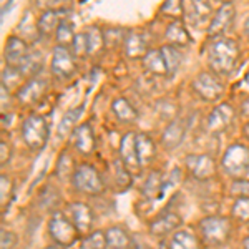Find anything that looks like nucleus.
Returning a JSON list of instances; mask_svg holds the SVG:
<instances>
[{
  "instance_id": "nucleus-19",
  "label": "nucleus",
  "mask_w": 249,
  "mask_h": 249,
  "mask_svg": "<svg viewBox=\"0 0 249 249\" xmlns=\"http://www.w3.org/2000/svg\"><path fill=\"white\" fill-rule=\"evenodd\" d=\"M143 67L146 68V71L158 75V77H173L170 65H168L166 55H164L161 47L148 52V55L143 58Z\"/></svg>"
},
{
  "instance_id": "nucleus-36",
  "label": "nucleus",
  "mask_w": 249,
  "mask_h": 249,
  "mask_svg": "<svg viewBox=\"0 0 249 249\" xmlns=\"http://www.w3.org/2000/svg\"><path fill=\"white\" fill-rule=\"evenodd\" d=\"M231 214L239 221H249V198H238L232 204Z\"/></svg>"
},
{
  "instance_id": "nucleus-21",
  "label": "nucleus",
  "mask_w": 249,
  "mask_h": 249,
  "mask_svg": "<svg viewBox=\"0 0 249 249\" xmlns=\"http://www.w3.org/2000/svg\"><path fill=\"white\" fill-rule=\"evenodd\" d=\"M186 135V122L184 120H173L161 135V144L166 150H175L178 148Z\"/></svg>"
},
{
  "instance_id": "nucleus-32",
  "label": "nucleus",
  "mask_w": 249,
  "mask_h": 249,
  "mask_svg": "<svg viewBox=\"0 0 249 249\" xmlns=\"http://www.w3.org/2000/svg\"><path fill=\"white\" fill-rule=\"evenodd\" d=\"M73 29H75L73 23L70 22L68 17L60 23L57 34H55V38H57L60 47H68V45L71 47V43H73V40H75V35H77V34H73Z\"/></svg>"
},
{
  "instance_id": "nucleus-22",
  "label": "nucleus",
  "mask_w": 249,
  "mask_h": 249,
  "mask_svg": "<svg viewBox=\"0 0 249 249\" xmlns=\"http://www.w3.org/2000/svg\"><path fill=\"white\" fill-rule=\"evenodd\" d=\"M181 216L176 214V213H164V214L158 216L155 221H151L150 224V231L153 236L163 238V236L170 234L175 230H178L181 226Z\"/></svg>"
},
{
  "instance_id": "nucleus-12",
  "label": "nucleus",
  "mask_w": 249,
  "mask_h": 249,
  "mask_svg": "<svg viewBox=\"0 0 249 249\" xmlns=\"http://www.w3.org/2000/svg\"><path fill=\"white\" fill-rule=\"evenodd\" d=\"M234 120V108L230 103H221L208 115L206 118V130L213 135L223 133L230 128V124Z\"/></svg>"
},
{
  "instance_id": "nucleus-1",
  "label": "nucleus",
  "mask_w": 249,
  "mask_h": 249,
  "mask_svg": "<svg viewBox=\"0 0 249 249\" xmlns=\"http://www.w3.org/2000/svg\"><path fill=\"white\" fill-rule=\"evenodd\" d=\"M239 57V45L236 43V40L228 37L213 38L208 48V62L211 70L218 75H231L238 67Z\"/></svg>"
},
{
  "instance_id": "nucleus-14",
  "label": "nucleus",
  "mask_w": 249,
  "mask_h": 249,
  "mask_svg": "<svg viewBox=\"0 0 249 249\" xmlns=\"http://www.w3.org/2000/svg\"><path fill=\"white\" fill-rule=\"evenodd\" d=\"M47 91V82L45 80L32 78L23 87L17 90V100L23 107H34L37 105L40 100L43 98Z\"/></svg>"
},
{
  "instance_id": "nucleus-26",
  "label": "nucleus",
  "mask_w": 249,
  "mask_h": 249,
  "mask_svg": "<svg viewBox=\"0 0 249 249\" xmlns=\"http://www.w3.org/2000/svg\"><path fill=\"white\" fill-rule=\"evenodd\" d=\"M136 150H138V156H140V161H142V166L150 163L156 155L155 142L146 133H136Z\"/></svg>"
},
{
  "instance_id": "nucleus-33",
  "label": "nucleus",
  "mask_w": 249,
  "mask_h": 249,
  "mask_svg": "<svg viewBox=\"0 0 249 249\" xmlns=\"http://www.w3.org/2000/svg\"><path fill=\"white\" fill-rule=\"evenodd\" d=\"M82 249H108L107 234L103 231H93L82 241Z\"/></svg>"
},
{
  "instance_id": "nucleus-6",
  "label": "nucleus",
  "mask_w": 249,
  "mask_h": 249,
  "mask_svg": "<svg viewBox=\"0 0 249 249\" xmlns=\"http://www.w3.org/2000/svg\"><path fill=\"white\" fill-rule=\"evenodd\" d=\"M203 238L210 244H224L231 236V221L224 216H208L199 223Z\"/></svg>"
},
{
  "instance_id": "nucleus-43",
  "label": "nucleus",
  "mask_w": 249,
  "mask_h": 249,
  "mask_svg": "<svg viewBox=\"0 0 249 249\" xmlns=\"http://www.w3.org/2000/svg\"><path fill=\"white\" fill-rule=\"evenodd\" d=\"M0 90H2V108H5V102H9V88L2 85Z\"/></svg>"
},
{
  "instance_id": "nucleus-39",
  "label": "nucleus",
  "mask_w": 249,
  "mask_h": 249,
  "mask_svg": "<svg viewBox=\"0 0 249 249\" xmlns=\"http://www.w3.org/2000/svg\"><path fill=\"white\" fill-rule=\"evenodd\" d=\"M40 67H42V57H40L38 52H34V53H30L29 60H27L25 67L20 70V73L23 75H37L40 71Z\"/></svg>"
},
{
  "instance_id": "nucleus-20",
  "label": "nucleus",
  "mask_w": 249,
  "mask_h": 249,
  "mask_svg": "<svg viewBox=\"0 0 249 249\" xmlns=\"http://www.w3.org/2000/svg\"><path fill=\"white\" fill-rule=\"evenodd\" d=\"M184 17L188 18V22L193 27L201 29L211 17V5L208 2H201V0L184 3Z\"/></svg>"
},
{
  "instance_id": "nucleus-41",
  "label": "nucleus",
  "mask_w": 249,
  "mask_h": 249,
  "mask_svg": "<svg viewBox=\"0 0 249 249\" xmlns=\"http://www.w3.org/2000/svg\"><path fill=\"white\" fill-rule=\"evenodd\" d=\"M0 236H2V241H0V249H12L15 244H17V236H15L12 231H7L5 228L0 231Z\"/></svg>"
},
{
  "instance_id": "nucleus-30",
  "label": "nucleus",
  "mask_w": 249,
  "mask_h": 249,
  "mask_svg": "<svg viewBox=\"0 0 249 249\" xmlns=\"http://www.w3.org/2000/svg\"><path fill=\"white\" fill-rule=\"evenodd\" d=\"M88 37V47H90V55H95L98 52H102L107 47L105 43V32L98 27H88L85 30Z\"/></svg>"
},
{
  "instance_id": "nucleus-46",
  "label": "nucleus",
  "mask_w": 249,
  "mask_h": 249,
  "mask_svg": "<svg viewBox=\"0 0 249 249\" xmlns=\"http://www.w3.org/2000/svg\"><path fill=\"white\" fill-rule=\"evenodd\" d=\"M243 249H249V238L244 239V243H243Z\"/></svg>"
},
{
  "instance_id": "nucleus-40",
  "label": "nucleus",
  "mask_w": 249,
  "mask_h": 249,
  "mask_svg": "<svg viewBox=\"0 0 249 249\" xmlns=\"http://www.w3.org/2000/svg\"><path fill=\"white\" fill-rule=\"evenodd\" d=\"M231 195L249 198V179H234L231 184Z\"/></svg>"
},
{
  "instance_id": "nucleus-34",
  "label": "nucleus",
  "mask_w": 249,
  "mask_h": 249,
  "mask_svg": "<svg viewBox=\"0 0 249 249\" xmlns=\"http://www.w3.org/2000/svg\"><path fill=\"white\" fill-rule=\"evenodd\" d=\"M14 193V183L7 175L0 176V203H2V211H5V206H9Z\"/></svg>"
},
{
  "instance_id": "nucleus-28",
  "label": "nucleus",
  "mask_w": 249,
  "mask_h": 249,
  "mask_svg": "<svg viewBox=\"0 0 249 249\" xmlns=\"http://www.w3.org/2000/svg\"><path fill=\"white\" fill-rule=\"evenodd\" d=\"M83 113V107H77V108H71L68 110L65 115H63L62 122H60V126H58V136L60 138H65V136L73 133V130L77 126V122L80 120V116Z\"/></svg>"
},
{
  "instance_id": "nucleus-15",
  "label": "nucleus",
  "mask_w": 249,
  "mask_h": 249,
  "mask_svg": "<svg viewBox=\"0 0 249 249\" xmlns=\"http://www.w3.org/2000/svg\"><path fill=\"white\" fill-rule=\"evenodd\" d=\"M65 14H67V10H63V9H47L43 12L37 22L40 37H52L53 34H57L60 23L68 17Z\"/></svg>"
},
{
  "instance_id": "nucleus-11",
  "label": "nucleus",
  "mask_w": 249,
  "mask_h": 249,
  "mask_svg": "<svg viewBox=\"0 0 249 249\" xmlns=\"http://www.w3.org/2000/svg\"><path fill=\"white\" fill-rule=\"evenodd\" d=\"M186 168L191 173L193 178L199 181H206L216 176V161L210 155H188L186 156Z\"/></svg>"
},
{
  "instance_id": "nucleus-44",
  "label": "nucleus",
  "mask_w": 249,
  "mask_h": 249,
  "mask_svg": "<svg viewBox=\"0 0 249 249\" xmlns=\"http://www.w3.org/2000/svg\"><path fill=\"white\" fill-rule=\"evenodd\" d=\"M244 35H246L249 40V17L246 18V22H244Z\"/></svg>"
},
{
  "instance_id": "nucleus-47",
  "label": "nucleus",
  "mask_w": 249,
  "mask_h": 249,
  "mask_svg": "<svg viewBox=\"0 0 249 249\" xmlns=\"http://www.w3.org/2000/svg\"><path fill=\"white\" fill-rule=\"evenodd\" d=\"M43 249H63L62 246H47V248H43Z\"/></svg>"
},
{
  "instance_id": "nucleus-29",
  "label": "nucleus",
  "mask_w": 249,
  "mask_h": 249,
  "mask_svg": "<svg viewBox=\"0 0 249 249\" xmlns=\"http://www.w3.org/2000/svg\"><path fill=\"white\" fill-rule=\"evenodd\" d=\"M170 249H199L198 248V241H196L195 236L188 231H178L175 232V236L171 238L170 244H168Z\"/></svg>"
},
{
  "instance_id": "nucleus-13",
  "label": "nucleus",
  "mask_w": 249,
  "mask_h": 249,
  "mask_svg": "<svg viewBox=\"0 0 249 249\" xmlns=\"http://www.w3.org/2000/svg\"><path fill=\"white\" fill-rule=\"evenodd\" d=\"M68 211V218L71 223L75 224V228L78 230V232H88L93 226L95 214L91 211V208L85 203H70L67 208Z\"/></svg>"
},
{
  "instance_id": "nucleus-35",
  "label": "nucleus",
  "mask_w": 249,
  "mask_h": 249,
  "mask_svg": "<svg viewBox=\"0 0 249 249\" xmlns=\"http://www.w3.org/2000/svg\"><path fill=\"white\" fill-rule=\"evenodd\" d=\"M71 52H73V55H77V57H87V55H90L88 37L85 32L75 35V40H73V43H71Z\"/></svg>"
},
{
  "instance_id": "nucleus-9",
  "label": "nucleus",
  "mask_w": 249,
  "mask_h": 249,
  "mask_svg": "<svg viewBox=\"0 0 249 249\" xmlns=\"http://www.w3.org/2000/svg\"><path fill=\"white\" fill-rule=\"evenodd\" d=\"M30 53L32 52L29 48V43H27L22 37L12 35V37H9V40H7L5 50H3V58H5L7 67L20 71L23 67H25Z\"/></svg>"
},
{
  "instance_id": "nucleus-48",
  "label": "nucleus",
  "mask_w": 249,
  "mask_h": 249,
  "mask_svg": "<svg viewBox=\"0 0 249 249\" xmlns=\"http://www.w3.org/2000/svg\"><path fill=\"white\" fill-rule=\"evenodd\" d=\"M158 249H170V248H168V246H166V244H164V243H163V244H160V248H158Z\"/></svg>"
},
{
  "instance_id": "nucleus-10",
  "label": "nucleus",
  "mask_w": 249,
  "mask_h": 249,
  "mask_svg": "<svg viewBox=\"0 0 249 249\" xmlns=\"http://www.w3.org/2000/svg\"><path fill=\"white\" fill-rule=\"evenodd\" d=\"M234 18H236V9L231 2H224L223 5L219 7L218 12L213 15L210 25H208V30H206V35L213 38H218V37H223V34L226 32L230 27L234 23Z\"/></svg>"
},
{
  "instance_id": "nucleus-27",
  "label": "nucleus",
  "mask_w": 249,
  "mask_h": 249,
  "mask_svg": "<svg viewBox=\"0 0 249 249\" xmlns=\"http://www.w3.org/2000/svg\"><path fill=\"white\" fill-rule=\"evenodd\" d=\"M108 249H126L130 246V236L120 226H111L105 231Z\"/></svg>"
},
{
  "instance_id": "nucleus-42",
  "label": "nucleus",
  "mask_w": 249,
  "mask_h": 249,
  "mask_svg": "<svg viewBox=\"0 0 249 249\" xmlns=\"http://www.w3.org/2000/svg\"><path fill=\"white\" fill-rule=\"evenodd\" d=\"M10 158H12L10 144L2 142V143H0V164H2V166H5V164L10 161Z\"/></svg>"
},
{
  "instance_id": "nucleus-24",
  "label": "nucleus",
  "mask_w": 249,
  "mask_h": 249,
  "mask_svg": "<svg viewBox=\"0 0 249 249\" xmlns=\"http://www.w3.org/2000/svg\"><path fill=\"white\" fill-rule=\"evenodd\" d=\"M164 188H166V183H164L163 176L160 171H151L150 176L146 178V181L143 183L142 188V195L143 198L146 199H156V198H161Z\"/></svg>"
},
{
  "instance_id": "nucleus-4",
  "label": "nucleus",
  "mask_w": 249,
  "mask_h": 249,
  "mask_svg": "<svg viewBox=\"0 0 249 249\" xmlns=\"http://www.w3.org/2000/svg\"><path fill=\"white\" fill-rule=\"evenodd\" d=\"M48 136H50V128L45 116L30 115L22 123V138L32 150H42L48 142Z\"/></svg>"
},
{
  "instance_id": "nucleus-5",
  "label": "nucleus",
  "mask_w": 249,
  "mask_h": 249,
  "mask_svg": "<svg viewBox=\"0 0 249 249\" xmlns=\"http://www.w3.org/2000/svg\"><path fill=\"white\" fill-rule=\"evenodd\" d=\"M48 232H50L52 239L57 243V246H62V248L73 246L80 236L78 230L70 221V218L58 211L53 213L50 221H48Z\"/></svg>"
},
{
  "instance_id": "nucleus-7",
  "label": "nucleus",
  "mask_w": 249,
  "mask_h": 249,
  "mask_svg": "<svg viewBox=\"0 0 249 249\" xmlns=\"http://www.w3.org/2000/svg\"><path fill=\"white\" fill-rule=\"evenodd\" d=\"M191 87L195 93L204 102H216L224 93V85L211 71H201V73L196 75Z\"/></svg>"
},
{
  "instance_id": "nucleus-18",
  "label": "nucleus",
  "mask_w": 249,
  "mask_h": 249,
  "mask_svg": "<svg viewBox=\"0 0 249 249\" xmlns=\"http://www.w3.org/2000/svg\"><path fill=\"white\" fill-rule=\"evenodd\" d=\"M71 143L77 148L78 153L82 155H91L96 148V140L93 135V130L88 123H83L77 126L71 133Z\"/></svg>"
},
{
  "instance_id": "nucleus-31",
  "label": "nucleus",
  "mask_w": 249,
  "mask_h": 249,
  "mask_svg": "<svg viewBox=\"0 0 249 249\" xmlns=\"http://www.w3.org/2000/svg\"><path fill=\"white\" fill-rule=\"evenodd\" d=\"M113 178H115V184L120 188V190H128L131 186V175L128 171V168L124 166V163L122 160H113Z\"/></svg>"
},
{
  "instance_id": "nucleus-37",
  "label": "nucleus",
  "mask_w": 249,
  "mask_h": 249,
  "mask_svg": "<svg viewBox=\"0 0 249 249\" xmlns=\"http://www.w3.org/2000/svg\"><path fill=\"white\" fill-rule=\"evenodd\" d=\"M57 173H58V176H67V175H71L73 176V160H71V156L68 151H63L62 155H60V158H58V164H57Z\"/></svg>"
},
{
  "instance_id": "nucleus-23",
  "label": "nucleus",
  "mask_w": 249,
  "mask_h": 249,
  "mask_svg": "<svg viewBox=\"0 0 249 249\" xmlns=\"http://www.w3.org/2000/svg\"><path fill=\"white\" fill-rule=\"evenodd\" d=\"M164 38H166L168 45L176 47V48L188 47L191 43V35L181 20H173L170 25L166 27Z\"/></svg>"
},
{
  "instance_id": "nucleus-17",
  "label": "nucleus",
  "mask_w": 249,
  "mask_h": 249,
  "mask_svg": "<svg viewBox=\"0 0 249 249\" xmlns=\"http://www.w3.org/2000/svg\"><path fill=\"white\" fill-rule=\"evenodd\" d=\"M123 50L124 55L131 60L136 58H144L148 55V42L144 38V35L142 32H136V30H130L126 32V37H124L123 42Z\"/></svg>"
},
{
  "instance_id": "nucleus-8",
  "label": "nucleus",
  "mask_w": 249,
  "mask_h": 249,
  "mask_svg": "<svg viewBox=\"0 0 249 249\" xmlns=\"http://www.w3.org/2000/svg\"><path fill=\"white\" fill-rule=\"evenodd\" d=\"M52 73L58 80H68L75 75L77 71V63L73 58V52L70 47H60L57 45L52 52Z\"/></svg>"
},
{
  "instance_id": "nucleus-38",
  "label": "nucleus",
  "mask_w": 249,
  "mask_h": 249,
  "mask_svg": "<svg viewBox=\"0 0 249 249\" xmlns=\"http://www.w3.org/2000/svg\"><path fill=\"white\" fill-rule=\"evenodd\" d=\"M161 12H164L168 17H175V20H181L184 15V3L178 2V0H170V2L163 3Z\"/></svg>"
},
{
  "instance_id": "nucleus-25",
  "label": "nucleus",
  "mask_w": 249,
  "mask_h": 249,
  "mask_svg": "<svg viewBox=\"0 0 249 249\" xmlns=\"http://www.w3.org/2000/svg\"><path fill=\"white\" fill-rule=\"evenodd\" d=\"M111 111H113L115 116L122 123H133L138 120V111H136L135 107L131 105L126 98H123V96L113 100V103H111Z\"/></svg>"
},
{
  "instance_id": "nucleus-45",
  "label": "nucleus",
  "mask_w": 249,
  "mask_h": 249,
  "mask_svg": "<svg viewBox=\"0 0 249 249\" xmlns=\"http://www.w3.org/2000/svg\"><path fill=\"white\" fill-rule=\"evenodd\" d=\"M243 131H244V136H246V138L249 140V122L244 124V128H243Z\"/></svg>"
},
{
  "instance_id": "nucleus-3",
  "label": "nucleus",
  "mask_w": 249,
  "mask_h": 249,
  "mask_svg": "<svg viewBox=\"0 0 249 249\" xmlns=\"http://www.w3.org/2000/svg\"><path fill=\"white\" fill-rule=\"evenodd\" d=\"M221 166L232 179H244L249 173V148L241 143L231 144L223 155Z\"/></svg>"
},
{
  "instance_id": "nucleus-16",
  "label": "nucleus",
  "mask_w": 249,
  "mask_h": 249,
  "mask_svg": "<svg viewBox=\"0 0 249 249\" xmlns=\"http://www.w3.org/2000/svg\"><path fill=\"white\" fill-rule=\"evenodd\" d=\"M120 160L124 163L128 170H142L138 150H136V133H126L120 142Z\"/></svg>"
},
{
  "instance_id": "nucleus-2",
  "label": "nucleus",
  "mask_w": 249,
  "mask_h": 249,
  "mask_svg": "<svg viewBox=\"0 0 249 249\" xmlns=\"http://www.w3.org/2000/svg\"><path fill=\"white\" fill-rule=\"evenodd\" d=\"M71 183H73L75 190L88 196H98L105 191V183H103L102 175L95 166L88 163H82L75 168Z\"/></svg>"
}]
</instances>
